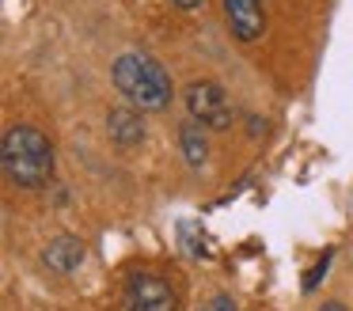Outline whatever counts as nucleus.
Instances as JSON below:
<instances>
[{
  "label": "nucleus",
  "mask_w": 353,
  "mask_h": 311,
  "mask_svg": "<svg viewBox=\"0 0 353 311\" xmlns=\"http://www.w3.org/2000/svg\"><path fill=\"white\" fill-rule=\"evenodd\" d=\"M110 80H114V88L122 91L125 103H130L133 110H141V114L145 110L148 114L168 110L171 95H175L168 68H163L156 57L141 53V50H125L122 57H114V65H110Z\"/></svg>",
  "instance_id": "1"
},
{
  "label": "nucleus",
  "mask_w": 353,
  "mask_h": 311,
  "mask_svg": "<svg viewBox=\"0 0 353 311\" xmlns=\"http://www.w3.org/2000/svg\"><path fill=\"white\" fill-rule=\"evenodd\" d=\"M0 163L16 186L39 190L54 179V144L34 126H12L0 144Z\"/></svg>",
  "instance_id": "2"
},
{
  "label": "nucleus",
  "mask_w": 353,
  "mask_h": 311,
  "mask_svg": "<svg viewBox=\"0 0 353 311\" xmlns=\"http://www.w3.org/2000/svg\"><path fill=\"white\" fill-rule=\"evenodd\" d=\"M186 110H190V118L205 129H228L232 118H236L224 88L213 80H194L190 88H186Z\"/></svg>",
  "instance_id": "3"
},
{
  "label": "nucleus",
  "mask_w": 353,
  "mask_h": 311,
  "mask_svg": "<svg viewBox=\"0 0 353 311\" xmlns=\"http://www.w3.org/2000/svg\"><path fill=\"white\" fill-rule=\"evenodd\" d=\"M179 296L163 273H133L125 285L122 311H175Z\"/></svg>",
  "instance_id": "4"
},
{
  "label": "nucleus",
  "mask_w": 353,
  "mask_h": 311,
  "mask_svg": "<svg viewBox=\"0 0 353 311\" xmlns=\"http://www.w3.org/2000/svg\"><path fill=\"white\" fill-rule=\"evenodd\" d=\"M224 15H228V30L239 42H254L266 30V12L262 0H224Z\"/></svg>",
  "instance_id": "5"
},
{
  "label": "nucleus",
  "mask_w": 353,
  "mask_h": 311,
  "mask_svg": "<svg viewBox=\"0 0 353 311\" xmlns=\"http://www.w3.org/2000/svg\"><path fill=\"white\" fill-rule=\"evenodd\" d=\"M84 243L77 239V235H57V239L46 243V250H42V262H46V270L54 273H77L80 265H84Z\"/></svg>",
  "instance_id": "6"
},
{
  "label": "nucleus",
  "mask_w": 353,
  "mask_h": 311,
  "mask_svg": "<svg viewBox=\"0 0 353 311\" xmlns=\"http://www.w3.org/2000/svg\"><path fill=\"white\" fill-rule=\"evenodd\" d=\"M107 133L118 148H133V144L145 141V118H141L133 106H110L107 114Z\"/></svg>",
  "instance_id": "7"
},
{
  "label": "nucleus",
  "mask_w": 353,
  "mask_h": 311,
  "mask_svg": "<svg viewBox=\"0 0 353 311\" xmlns=\"http://www.w3.org/2000/svg\"><path fill=\"white\" fill-rule=\"evenodd\" d=\"M179 144H183V156L190 167H201L209 159V141H205V126H198V121H186L183 129H179Z\"/></svg>",
  "instance_id": "8"
},
{
  "label": "nucleus",
  "mask_w": 353,
  "mask_h": 311,
  "mask_svg": "<svg viewBox=\"0 0 353 311\" xmlns=\"http://www.w3.org/2000/svg\"><path fill=\"white\" fill-rule=\"evenodd\" d=\"M330 258H334V250H327V254H323L319 262H315L312 270L304 273V292H315V285H319V281L327 277V270H330Z\"/></svg>",
  "instance_id": "9"
},
{
  "label": "nucleus",
  "mask_w": 353,
  "mask_h": 311,
  "mask_svg": "<svg viewBox=\"0 0 353 311\" xmlns=\"http://www.w3.org/2000/svg\"><path fill=\"white\" fill-rule=\"evenodd\" d=\"M198 311H239V308H236V300H232L228 292H216V296H209Z\"/></svg>",
  "instance_id": "10"
},
{
  "label": "nucleus",
  "mask_w": 353,
  "mask_h": 311,
  "mask_svg": "<svg viewBox=\"0 0 353 311\" xmlns=\"http://www.w3.org/2000/svg\"><path fill=\"white\" fill-rule=\"evenodd\" d=\"M315 311H350V308H345V303H338V300H327L323 308H315Z\"/></svg>",
  "instance_id": "11"
},
{
  "label": "nucleus",
  "mask_w": 353,
  "mask_h": 311,
  "mask_svg": "<svg viewBox=\"0 0 353 311\" xmlns=\"http://www.w3.org/2000/svg\"><path fill=\"white\" fill-rule=\"evenodd\" d=\"M171 4H175V8H183V12H194V8L201 4V0H171Z\"/></svg>",
  "instance_id": "12"
}]
</instances>
